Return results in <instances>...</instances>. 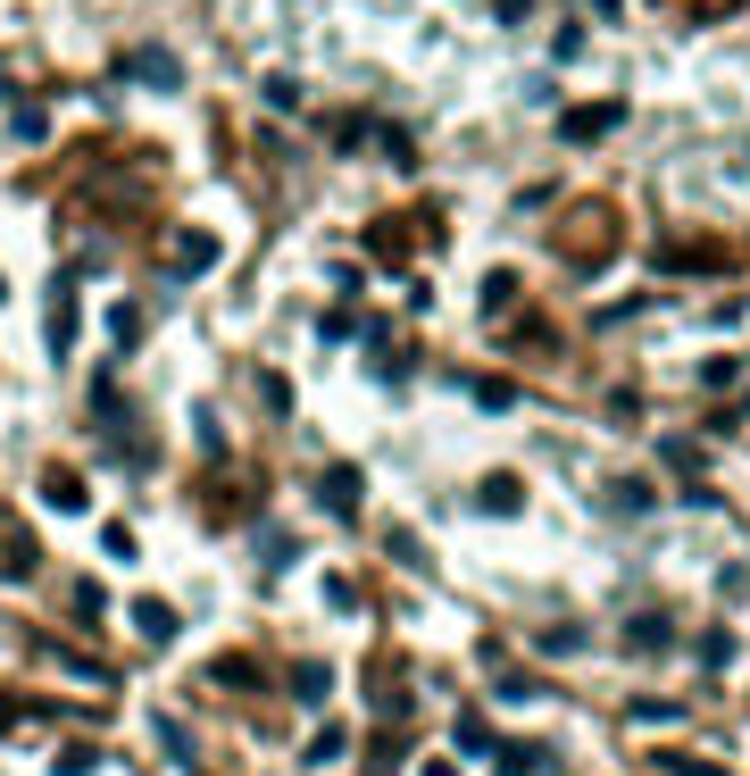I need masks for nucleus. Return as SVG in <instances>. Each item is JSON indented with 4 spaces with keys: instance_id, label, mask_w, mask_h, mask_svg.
I'll return each instance as SVG.
<instances>
[{
    "instance_id": "6",
    "label": "nucleus",
    "mask_w": 750,
    "mask_h": 776,
    "mask_svg": "<svg viewBox=\"0 0 750 776\" xmlns=\"http://www.w3.org/2000/svg\"><path fill=\"white\" fill-rule=\"evenodd\" d=\"M342 752H351V726H318V735H309V752H300V759H309V768H334Z\"/></svg>"
},
{
    "instance_id": "9",
    "label": "nucleus",
    "mask_w": 750,
    "mask_h": 776,
    "mask_svg": "<svg viewBox=\"0 0 750 776\" xmlns=\"http://www.w3.org/2000/svg\"><path fill=\"white\" fill-rule=\"evenodd\" d=\"M133 626H142L150 644H175V609L168 602H133Z\"/></svg>"
},
{
    "instance_id": "18",
    "label": "nucleus",
    "mask_w": 750,
    "mask_h": 776,
    "mask_svg": "<svg viewBox=\"0 0 750 776\" xmlns=\"http://www.w3.org/2000/svg\"><path fill=\"white\" fill-rule=\"evenodd\" d=\"M658 768H667V776H717L709 759H684V752H658Z\"/></svg>"
},
{
    "instance_id": "8",
    "label": "nucleus",
    "mask_w": 750,
    "mask_h": 776,
    "mask_svg": "<svg viewBox=\"0 0 750 776\" xmlns=\"http://www.w3.org/2000/svg\"><path fill=\"white\" fill-rule=\"evenodd\" d=\"M0 576H34V543L18 527H0Z\"/></svg>"
},
{
    "instance_id": "20",
    "label": "nucleus",
    "mask_w": 750,
    "mask_h": 776,
    "mask_svg": "<svg viewBox=\"0 0 750 776\" xmlns=\"http://www.w3.org/2000/svg\"><path fill=\"white\" fill-rule=\"evenodd\" d=\"M492 9H501V18H508V25H517V18H525V0H492Z\"/></svg>"
},
{
    "instance_id": "13",
    "label": "nucleus",
    "mask_w": 750,
    "mask_h": 776,
    "mask_svg": "<svg viewBox=\"0 0 750 776\" xmlns=\"http://www.w3.org/2000/svg\"><path fill=\"white\" fill-rule=\"evenodd\" d=\"M109 334H117V351H133V342H142V309L117 301V309H109Z\"/></svg>"
},
{
    "instance_id": "17",
    "label": "nucleus",
    "mask_w": 750,
    "mask_h": 776,
    "mask_svg": "<svg viewBox=\"0 0 750 776\" xmlns=\"http://www.w3.org/2000/svg\"><path fill=\"white\" fill-rule=\"evenodd\" d=\"M51 776H93V743H75V752L51 759Z\"/></svg>"
},
{
    "instance_id": "2",
    "label": "nucleus",
    "mask_w": 750,
    "mask_h": 776,
    "mask_svg": "<svg viewBox=\"0 0 750 776\" xmlns=\"http://www.w3.org/2000/svg\"><path fill=\"white\" fill-rule=\"evenodd\" d=\"M208 267H217V243H208V234H175L168 243V276L175 285H192V276H208Z\"/></svg>"
},
{
    "instance_id": "4",
    "label": "nucleus",
    "mask_w": 750,
    "mask_h": 776,
    "mask_svg": "<svg viewBox=\"0 0 750 776\" xmlns=\"http://www.w3.org/2000/svg\"><path fill=\"white\" fill-rule=\"evenodd\" d=\"M126 67H133V76L150 84V93H175V84H184V67H175V51H159V42H150V51H133Z\"/></svg>"
},
{
    "instance_id": "1",
    "label": "nucleus",
    "mask_w": 750,
    "mask_h": 776,
    "mask_svg": "<svg viewBox=\"0 0 750 776\" xmlns=\"http://www.w3.org/2000/svg\"><path fill=\"white\" fill-rule=\"evenodd\" d=\"M625 126V100H583V109H559V134L567 142H600V134Z\"/></svg>"
},
{
    "instance_id": "7",
    "label": "nucleus",
    "mask_w": 750,
    "mask_h": 776,
    "mask_svg": "<svg viewBox=\"0 0 750 776\" xmlns=\"http://www.w3.org/2000/svg\"><path fill=\"white\" fill-rule=\"evenodd\" d=\"M450 743H459L468 759H492V752H501V743H492V726L475 719V710H459V735H450Z\"/></svg>"
},
{
    "instance_id": "12",
    "label": "nucleus",
    "mask_w": 750,
    "mask_h": 776,
    "mask_svg": "<svg viewBox=\"0 0 750 776\" xmlns=\"http://www.w3.org/2000/svg\"><path fill=\"white\" fill-rule=\"evenodd\" d=\"M292 693H300V701H325V693H334V668L300 660V668H292Z\"/></svg>"
},
{
    "instance_id": "11",
    "label": "nucleus",
    "mask_w": 750,
    "mask_h": 776,
    "mask_svg": "<svg viewBox=\"0 0 750 776\" xmlns=\"http://www.w3.org/2000/svg\"><path fill=\"white\" fill-rule=\"evenodd\" d=\"M667 635H675V626L658 618V609H642V618L625 626V644H634V651H658V644H667Z\"/></svg>"
},
{
    "instance_id": "15",
    "label": "nucleus",
    "mask_w": 750,
    "mask_h": 776,
    "mask_svg": "<svg viewBox=\"0 0 750 776\" xmlns=\"http://www.w3.org/2000/svg\"><path fill=\"white\" fill-rule=\"evenodd\" d=\"M475 401H484V410H517V384L508 376H475Z\"/></svg>"
},
{
    "instance_id": "19",
    "label": "nucleus",
    "mask_w": 750,
    "mask_h": 776,
    "mask_svg": "<svg viewBox=\"0 0 750 776\" xmlns=\"http://www.w3.org/2000/svg\"><path fill=\"white\" fill-rule=\"evenodd\" d=\"M259 401H267V410L283 417V410H292V384H283V376H259Z\"/></svg>"
},
{
    "instance_id": "16",
    "label": "nucleus",
    "mask_w": 750,
    "mask_h": 776,
    "mask_svg": "<svg viewBox=\"0 0 750 776\" xmlns=\"http://www.w3.org/2000/svg\"><path fill=\"white\" fill-rule=\"evenodd\" d=\"M217 684H259V660H243V651H225V660H217Z\"/></svg>"
},
{
    "instance_id": "14",
    "label": "nucleus",
    "mask_w": 750,
    "mask_h": 776,
    "mask_svg": "<svg viewBox=\"0 0 750 776\" xmlns=\"http://www.w3.org/2000/svg\"><path fill=\"white\" fill-rule=\"evenodd\" d=\"M475 501H484V510H517L525 492H517V476H484V492H475Z\"/></svg>"
},
{
    "instance_id": "3",
    "label": "nucleus",
    "mask_w": 750,
    "mask_h": 776,
    "mask_svg": "<svg viewBox=\"0 0 750 776\" xmlns=\"http://www.w3.org/2000/svg\"><path fill=\"white\" fill-rule=\"evenodd\" d=\"M318 501H325L334 518H358V501H367V485H358V468H325V476H318Z\"/></svg>"
},
{
    "instance_id": "5",
    "label": "nucleus",
    "mask_w": 750,
    "mask_h": 776,
    "mask_svg": "<svg viewBox=\"0 0 750 776\" xmlns=\"http://www.w3.org/2000/svg\"><path fill=\"white\" fill-rule=\"evenodd\" d=\"M42 501H51V510H84V501H93V485H84L75 468H51V476H42Z\"/></svg>"
},
{
    "instance_id": "10",
    "label": "nucleus",
    "mask_w": 750,
    "mask_h": 776,
    "mask_svg": "<svg viewBox=\"0 0 750 776\" xmlns=\"http://www.w3.org/2000/svg\"><path fill=\"white\" fill-rule=\"evenodd\" d=\"M543 768H550L543 743H508V752H501V776H543Z\"/></svg>"
}]
</instances>
